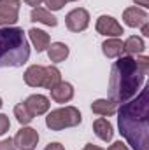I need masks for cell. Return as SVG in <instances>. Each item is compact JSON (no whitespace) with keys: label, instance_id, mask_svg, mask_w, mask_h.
Returning <instances> with one entry per match:
<instances>
[{"label":"cell","instance_id":"obj_17","mask_svg":"<svg viewBox=\"0 0 149 150\" xmlns=\"http://www.w3.org/2000/svg\"><path fill=\"white\" fill-rule=\"evenodd\" d=\"M144 49H146V44L139 35H132L123 42V52H126L128 56H139L144 52Z\"/></svg>","mask_w":149,"mask_h":150},{"label":"cell","instance_id":"obj_24","mask_svg":"<svg viewBox=\"0 0 149 150\" xmlns=\"http://www.w3.org/2000/svg\"><path fill=\"white\" fill-rule=\"evenodd\" d=\"M0 150H16L12 138H5V140H0Z\"/></svg>","mask_w":149,"mask_h":150},{"label":"cell","instance_id":"obj_19","mask_svg":"<svg viewBox=\"0 0 149 150\" xmlns=\"http://www.w3.org/2000/svg\"><path fill=\"white\" fill-rule=\"evenodd\" d=\"M102 52L105 58H119L123 54V42L121 38H107L104 44H102Z\"/></svg>","mask_w":149,"mask_h":150},{"label":"cell","instance_id":"obj_1","mask_svg":"<svg viewBox=\"0 0 149 150\" xmlns=\"http://www.w3.org/2000/svg\"><path fill=\"white\" fill-rule=\"evenodd\" d=\"M121 136L133 150H149V86L116 110Z\"/></svg>","mask_w":149,"mask_h":150},{"label":"cell","instance_id":"obj_28","mask_svg":"<svg viewBox=\"0 0 149 150\" xmlns=\"http://www.w3.org/2000/svg\"><path fill=\"white\" fill-rule=\"evenodd\" d=\"M135 5H140V9H148L149 7V0H133Z\"/></svg>","mask_w":149,"mask_h":150},{"label":"cell","instance_id":"obj_27","mask_svg":"<svg viewBox=\"0 0 149 150\" xmlns=\"http://www.w3.org/2000/svg\"><path fill=\"white\" fill-rule=\"evenodd\" d=\"M44 150H65V147L62 143H58V142H53V143H49Z\"/></svg>","mask_w":149,"mask_h":150},{"label":"cell","instance_id":"obj_32","mask_svg":"<svg viewBox=\"0 0 149 150\" xmlns=\"http://www.w3.org/2000/svg\"><path fill=\"white\" fill-rule=\"evenodd\" d=\"M2 105H4V103H2V98H0V108H2Z\"/></svg>","mask_w":149,"mask_h":150},{"label":"cell","instance_id":"obj_2","mask_svg":"<svg viewBox=\"0 0 149 150\" xmlns=\"http://www.w3.org/2000/svg\"><path fill=\"white\" fill-rule=\"evenodd\" d=\"M146 72L139 67L133 56H119L112 65L109 77V100L116 105L135 98L146 80Z\"/></svg>","mask_w":149,"mask_h":150},{"label":"cell","instance_id":"obj_11","mask_svg":"<svg viewBox=\"0 0 149 150\" xmlns=\"http://www.w3.org/2000/svg\"><path fill=\"white\" fill-rule=\"evenodd\" d=\"M51 91V98L56 101V103H69L72 98H74V86L70 82H58Z\"/></svg>","mask_w":149,"mask_h":150},{"label":"cell","instance_id":"obj_14","mask_svg":"<svg viewBox=\"0 0 149 150\" xmlns=\"http://www.w3.org/2000/svg\"><path fill=\"white\" fill-rule=\"evenodd\" d=\"M93 131H95V134H97L102 142H105V143H109L112 140V136H114L112 124L107 119H104V117H98V119L93 122Z\"/></svg>","mask_w":149,"mask_h":150},{"label":"cell","instance_id":"obj_12","mask_svg":"<svg viewBox=\"0 0 149 150\" xmlns=\"http://www.w3.org/2000/svg\"><path fill=\"white\" fill-rule=\"evenodd\" d=\"M44 74H46V67L42 65H32L27 68V72L23 75L25 84L30 87H40L44 82Z\"/></svg>","mask_w":149,"mask_h":150},{"label":"cell","instance_id":"obj_4","mask_svg":"<svg viewBox=\"0 0 149 150\" xmlns=\"http://www.w3.org/2000/svg\"><path fill=\"white\" fill-rule=\"evenodd\" d=\"M82 122V115L75 107H62L56 110H51L46 117V126L51 131H62L67 127H75Z\"/></svg>","mask_w":149,"mask_h":150},{"label":"cell","instance_id":"obj_33","mask_svg":"<svg viewBox=\"0 0 149 150\" xmlns=\"http://www.w3.org/2000/svg\"><path fill=\"white\" fill-rule=\"evenodd\" d=\"M67 2H69V0H67ZM70 2H77V0H70Z\"/></svg>","mask_w":149,"mask_h":150},{"label":"cell","instance_id":"obj_20","mask_svg":"<svg viewBox=\"0 0 149 150\" xmlns=\"http://www.w3.org/2000/svg\"><path fill=\"white\" fill-rule=\"evenodd\" d=\"M58 82H62V72H60L56 67H46V74H44L42 87H46V89H53Z\"/></svg>","mask_w":149,"mask_h":150},{"label":"cell","instance_id":"obj_15","mask_svg":"<svg viewBox=\"0 0 149 150\" xmlns=\"http://www.w3.org/2000/svg\"><path fill=\"white\" fill-rule=\"evenodd\" d=\"M69 45L63 44V42H53L49 47H47V56H49V61L53 63H62L69 58Z\"/></svg>","mask_w":149,"mask_h":150},{"label":"cell","instance_id":"obj_29","mask_svg":"<svg viewBox=\"0 0 149 150\" xmlns=\"http://www.w3.org/2000/svg\"><path fill=\"white\" fill-rule=\"evenodd\" d=\"M42 2H44V0H25V4H27V5H32L34 9H35V7H39Z\"/></svg>","mask_w":149,"mask_h":150},{"label":"cell","instance_id":"obj_3","mask_svg":"<svg viewBox=\"0 0 149 150\" xmlns=\"http://www.w3.org/2000/svg\"><path fill=\"white\" fill-rule=\"evenodd\" d=\"M30 58V44L19 26L0 28V68L23 67Z\"/></svg>","mask_w":149,"mask_h":150},{"label":"cell","instance_id":"obj_6","mask_svg":"<svg viewBox=\"0 0 149 150\" xmlns=\"http://www.w3.org/2000/svg\"><path fill=\"white\" fill-rule=\"evenodd\" d=\"M65 25L70 32L79 33V32H84L88 26H90V12L82 7H77L72 9L67 16H65Z\"/></svg>","mask_w":149,"mask_h":150},{"label":"cell","instance_id":"obj_30","mask_svg":"<svg viewBox=\"0 0 149 150\" xmlns=\"http://www.w3.org/2000/svg\"><path fill=\"white\" fill-rule=\"evenodd\" d=\"M82 150H105V149H100V147H97V145H93V143H86Z\"/></svg>","mask_w":149,"mask_h":150},{"label":"cell","instance_id":"obj_13","mask_svg":"<svg viewBox=\"0 0 149 150\" xmlns=\"http://www.w3.org/2000/svg\"><path fill=\"white\" fill-rule=\"evenodd\" d=\"M116 110H117V105L107 98H98L91 103V112L100 117H111L116 113Z\"/></svg>","mask_w":149,"mask_h":150},{"label":"cell","instance_id":"obj_10","mask_svg":"<svg viewBox=\"0 0 149 150\" xmlns=\"http://www.w3.org/2000/svg\"><path fill=\"white\" fill-rule=\"evenodd\" d=\"M25 105H27V108L32 112L34 117H35V115H44V113H47L49 107H51L49 98L44 96V94H32V96H28V98L25 100Z\"/></svg>","mask_w":149,"mask_h":150},{"label":"cell","instance_id":"obj_7","mask_svg":"<svg viewBox=\"0 0 149 150\" xmlns=\"http://www.w3.org/2000/svg\"><path fill=\"white\" fill-rule=\"evenodd\" d=\"M95 28H97V32L100 35H104V37H107V38H117L125 33V30L117 23V19H114L112 16H107V14H104V16H100L97 19Z\"/></svg>","mask_w":149,"mask_h":150},{"label":"cell","instance_id":"obj_9","mask_svg":"<svg viewBox=\"0 0 149 150\" xmlns=\"http://www.w3.org/2000/svg\"><path fill=\"white\" fill-rule=\"evenodd\" d=\"M123 21L130 28H140L142 25L149 23V16L148 12L144 9H140V7H128L123 12Z\"/></svg>","mask_w":149,"mask_h":150},{"label":"cell","instance_id":"obj_16","mask_svg":"<svg viewBox=\"0 0 149 150\" xmlns=\"http://www.w3.org/2000/svg\"><path fill=\"white\" fill-rule=\"evenodd\" d=\"M28 38H30V42L34 44V47H35L37 52H44V51L49 47V35H47L44 30H39V28L28 30Z\"/></svg>","mask_w":149,"mask_h":150},{"label":"cell","instance_id":"obj_22","mask_svg":"<svg viewBox=\"0 0 149 150\" xmlns=\"http://www.w3.org/2000/svg\"><path fill=\"white\" fill-rule=\"evenodd\" d=\"M47 5V11H62L63 5L67 4V0H44Z\"/></svg>","mask_w":149,"mask_h":150},{"label":"cell","instance_id":"obj_26","mask_svg":"<svg viewBox=\"0 0 149 150\" xmlns=\"http://www.w3.org/2000/svg\"><path fill=\"white\" fill-rule=\"evenodd\" d=\"M107 150H130V149H128V147H126L123 142H114V143H112V145H111Z\"/></svg>","mask_w":149,"mask_h":150},{"label":"cell","instance_id":"obj_18","mask_svg":"<svg viewBox=\"0 0 149 150\" xmlns=\"http://www.w3.org/2000/svg\"><path fill=\"white\" fill-rule=\"evenodd\" d=\"M30 18H32V21H35V23H42V25L51 26V28H54V26L58 25V19H56L47 9H42V7H35V9H32Z\"/></svg>","mask_w":149,"mask_h":150},{"label":"cell","instance_id":"obj_31","mask_svg":"<svg viewBox=\"0 0 149 150\" xmlns=\"http://www.w3.org/2000/svg\"><path fill=\"white\" fill-rule=\"evenodd\" d=\"M140 32H142V35H144V37H149V23H146V25H142V26H140Z\"/></svg>","mask_w":149,"mask_h":150},{"label":"cell","instance_id":"obj_5","mask_svg":"<svg viewBox=\"0 0 149 150\" xmlns=\"http://www.w3.org/2000/svg\"><path fill=\"white\" fill-rule=\"evenodd\" d=\"M21 0H0V28L14 26L19 19Z\"/></svg>","mask_w":149,"mask_h":150},{"label":"cell","instance_id":"obj_8","mask_svg":"<svg viewBox=\"0 0 149 150\" xmlns=\"http://www.w3.org/2000/svg\"><path fill=\"white\" fill-rule=\"evenodd\" d=\"M14 147L19 150H34L39 143V133L34 127H21L12 138Z\"/></svg>","mask_w":149,"mask_h":150},{"label":"cell","instance_id":"obj_25","mask_svg":"<svg viewBox=\"0 0 149 150\" xmlns=\"http://www.w3.org/2000/svg\"><path fill=\"white\" fill-rule=\"evenodd\" d=\"M137 63H139V67L142 68V72H149V58L148 56H139L137 58Z\"/></svg>","mask_w":149,"mask_h":150},{"label":"cell","instance_id":"obj_23","mask_svg":"<svg viewBox=\"0 0 149 150\" xmlns=\"http://www.w3.org/2000/svg\"><path fill=\"white\" fill-rule=\"evenodd\" d=\"M11 127V120L5 113H0V136H4Z\"/></svg>","mask_w":149,"mask_h":150},{"label":"cell","instance_id":"obj_21","mask_svg":"<svg viewBox=\"0 0 149 150\" xmlns=\"http://www.w3.org/2000/svg\"><path fill=\"white\" fill-rule=\"evenodd\" d=\"M14 117H16V120H18L21 126H27V124H30V122L34 120V115H32V112L27 108L25 101H23V103H18V105L14 107Z\"/></svg>","mask_w":149,"mask_h":150}]
</instances>
